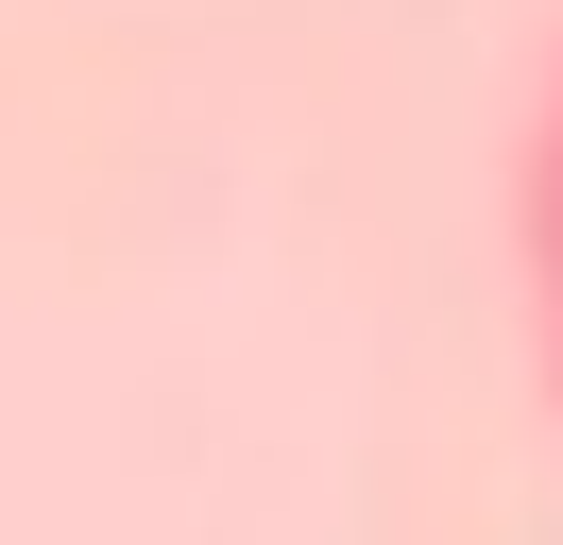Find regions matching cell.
Wrapping results in <instances>:
<instances>
[{
  "mask_svg": "<svg viewBox=\"0 0 563 545\" xmlns=\"http://www.w3.org/2000/svg\"><path fill=\"white\" fill-rule=\"evenodd\" d=\"M512 256H529V358H547V409H563V68L529 102V170H512Z\"/></svg>",
  "mask_w": 563,
  "mask_h": 545,
  "instance_id": "1",
  "label": "cell"
}]
</instances>
